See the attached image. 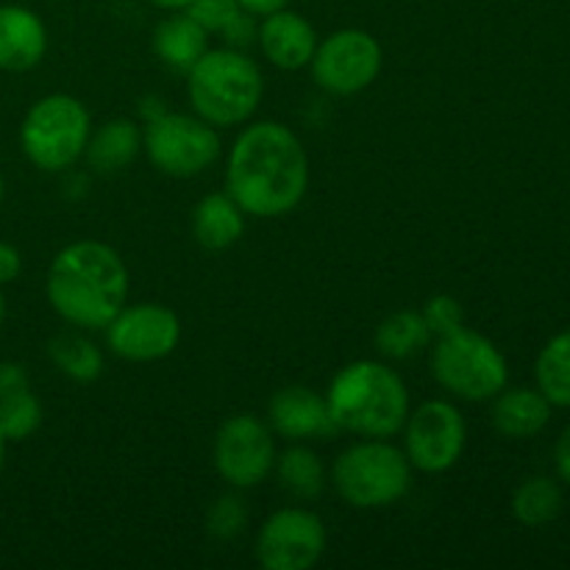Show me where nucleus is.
Returning <instances> with one entry per match:
<instances>
[{
  "instance_id": "1",
  "label": "nucleus",
  "mask_w": 570,
  "mask_h": 570,
  "mask_svg": "<svg viewBox=\"0 0 570 570\" xmlns=\"http://www.w3.org/2000/svg\"><path fill=\"white\" fill-rule=\"evenodd\" d=\"M309 189V156L293 128L276 120L250 122L226 159V193L250 217H284Z\"/></svg>"
},
{
  "instance_id": "2",
  "label": "nucleus",
  "mask_w": 570,
  "mask_h": 570,
  "mask_svg": "<svg viewBox=\"0 0 570 570\" xmlns=\"http://www.w3.org/2000/svg\"><path fill=\"white\" fill-rule=\"evenodd\" d=\"M45 293L61 321L98 332L126 306L128 267L111 245L81 239L53 256Z\"/></svg>"
},
{
  "instance_id": "3",
  "label": "nucleus",
  "mask_w": 570,
  "mask_h": 570,
  "mask_svg": "<svg viewBox=\"0 0 570 570\" xmlns=\"http://www.w3.org/2000/svg\"><path fill=\"white\" fill-rule=\"evenodd\" d=\"M326 404L337 432L379 440L395 438L412 410L404 379L376 360H356L337 371Z\"/></svg>"
},
{
  "instance_id": "4",
  "label": "nucleus",
  "mask_w": 570,
  "mask_h": 570,
  "mask_svg": "<svg viewBox=\"0 0 570 570\" xmlns=\"http://www.w3.org/2000/svg\"><path fill=\"white\" fill-rule=\"evenodd\" d=\"M187 98L193 115L215 128H234L256 115L265 95L262 70L239 48H215L200 56L187 72Z\"/></svg>"
},
{
  "instance_id": "5",
  "label": "nucleus",
  "mask_w": 570,
  "mask_h": 570,
  "mask_svg": "<svg viewBox=\"0 0 570 570\" xmlns=\"http://www.w3.org/2000/svg\"><path fill=\"white\" fill-rule=\"evenodd\" d=\"M332 484L354 510H384L410 493L412 465L390 440L362 438L334 460Z\"/></svg>"
},
{
  "instance_id": "6",
  "label": "nucleus",
  "mask_w": 570,
  "mask_h": 570,
  "mask_svg": "<svg viewBox=\"0 0 570 570\" xmlns=\"http://www.w3.org/2000/svg\"><path fill=\"white\" fill-rule=\"evenodd\" d=\"M429 365L434 382L468 404L493 401L510 382V365L499 345L468 326L434 340Z\"/></svg>"
},
{
  "instance_id": "7",
  "label": "nucleus",
  "mask_w": 570,
  "mask_h": 570,
  "mask_svg": "<svg viewBox=\"0 0 570 570\" xmlns=\"http://www.w3.org/2000/svg\"><path fill=\"white\" fill-rule=\"evenodd\" d=\"M92 120L87 106L65 92L39 98L20 126V148L33 167L45 173L70 170L83 159Z\"/></svg>"
},
{
  "instance_id": "8",
  "label": "nucleus",
  "mask_w": 570,
  "mask_h": 570,
  "mask_svg": "<svg viewBox=\"0 0 570 570\" xmlns=\"http://www.w3.org/2000/svg\"><path fill=\"white\" fill-rule=\"evenodd\" d=\"M142 150L150 165L170 178H195L220 156L217 128L198 115L165 111L145 122Z\"/></svg>"
},
{
  "instance_id": "9",
  "label": "nucleus",
  "mask_w": 570,
  "mask_h": 570,
  "mask_svg": "<svg viewBox=\"0 0 570 570\" xmlns=\"http://www.w3.org/2000/svg\"><path fill=\"white\" fill-rule=\"evenodd\" d=\"M404 454L412 471L445 473L462 460L468 445V423L460 406L451 401H423L410 410L404 423Z\"/></svg>"
},
{
  "instance_id": "10",
  "label": "nucleus",
  "mask_w": 570,
  "mask_h": 570,
  "mask_svg": "<svg viewBox=\"0 0 570 570\" xmlns=\"http://www.w3.org/2000/svg\"><path fill=\"white\" fill-rule=\"evenodd\" d=\"M384 65L379 39L365 28H340L317 42L309 61L312 78L328 95H356L371 87Z\"/></svg>"
},
{
  "instance_id": "11",
  "label": "nucleus",
  "mask_w": 570,
  "mask_h": 570,
  "mask_svg": "<svg viewBox=\"0 0 570 570\" xmlns=\"http://www.w3.org/2000/svg\"><path fill=\"white\" fill-rule=\"evenodd\" d=\"M212 462H215L217 476L232 488L248 490L262 484L276 465V443H273L271 426L250 412L232 415L217 429Z\"/></svg>"
},
{
  "instance_id": "12",
  "label": "nucleus",
  "mask_w": 570,
  "mask_h": 570,
  "mask_svg": "<svg viewBox=\"0 0 570 570\" xmlns=\"http://www.w3.org/2000/svg\"><path fill=\"white\" fill-rule=\"evenodd\" d=\"M326 523L306 507L276 510L256 534L254 554L265 570H309L326 554Z\"/></svg>"
},
{
  "instance_id": "13",
  "label": "nucleus",
  "mask_w": 570,
  "mask_h": 570,
  "mask_svg": "<svg viewBox=\"0 0 570 570\" xmlns=\"http://www.w3.org/2000/svg\"><path fill=\"white\" fill-rule=\"evenodd\" d=\"M104 332L106 348L126 362H159L181 343V321L161 304L122 306Z\"/></svg>"
},
{
  "instance_id": "14",
  "label": "nucleus",
  "mask_w": 570,
  "mask_h": 570,
  "mask_svg": "<svg viewBox=\"0 0 570 570\" xmlns=\"http://www.w3.org/2000/svg\"><path fill=\"white\" fill-rule=\"evenodd\" d=\"M267 426L287 443L321 440L337 432L332 415H328L326 395L315 393L304 384H293V387H282L278 393H273L271 404H267Z\"/></svg>"
},
{
  "instance_id": "15",
  "label": "nucleus",
  "mask_w": 570,
  "mask_h": 570,
  "mask_svg": "<svg viewBox=\"0 0 570 570\" xmlns=\"http://www.w3.org/2000/svg\"><path fill=\"white\" fill-rule=\"evenodd\" d=\"M256 42H259L262 56H265L273 67L295 72L309 67L321 39H317L315 26H312L304 14L289 11L287 6H284V9L262 17L259 31H256Z\"/></svg>"
},
{
  "instance_id": "16",
  "label": "nucleus",
  "mask_w": 570,
  "mask_h": 570,
  "mask_svg": "<svg viewBox=\"0 0 570 570\" xmlns=\"http://www.w3.org/2000/svg\"><path fill=\"white\" fill-rule=\"evenodd\" d=\"M48 28L26 6H0V70L26 72L45 59Z\"/></svg>"
},
{
  "instance_id": "17",
  "label": "nucleus",
  "mask_w": 570,
  "mask_h": 570,
  "mask_svg": "<svg viewBox=\"0 0 570 570\" xmlns=\"http://www.w3.org/2000/svg\"><path fill=\"white\" fill-rule=\"evenodd\" d=\"M493 429L507 440L538 438L551 421V404L538 387H504L493 399Z\"/></svg>"
},
{
  "instance_id": "18",
  "label": "nucleus",
  "mask_w": 570,
  "mask_h": 570,
  "mask_svg": "<svg viewBox=\"0 0 570 570\" xmlns=\"http://www.w3.org/2000/svg\"><path fill=\"white\" fill-rule=\"evenodd\" d=\"M139 150H142V128L126 117H115V120L104 122L98 131L89 134L83 159L92 173L111 176L131 165Z\"/></svg>"
},
{
  "instance_id": "19",
  "label": "nucleus",
  "mask_w": 570,
  "mask_h": 570,
  "mask_svg": "<svg viewBox=\"0 0 570 570\" xmlns=\"http://www.w3.org/2000/svg\"><path fill=\"white\" fill-rule=\"evenodd\" d=\"M245 212L228 193H212L193 209V237L206 250H226L245 232Z\"/></svg>"
},
{
  "instance_id": "20",
  "label": "nucleus",
  "mask_w": 570,
  "mask_h": 570,
  "mask_svg": "<svg viewBox=\"0 0 570 570\" xmlns=\"http://www.w3.org/2000/svg\"><path fill=\"white\" fill-rule=\"evenodd\" d=\"M209 48V33L189 14H173L154 31V53L170 70L187 72Z\"/></svg>"
},
{
  "instance_id": "21",
  "label": "nucleus",
  "mask_w": 570,
  "mask_h": 570,
  "mask_svg": "<svg viewBox=\"0 0 570 570\" xmlns=\"http://www.w3.org/2000/svg\"><path fill=\"white\" fill-rule=\"evenodd\" d=\"M278 484L298 501H315L326 490V465L309 445L293 443L287 451L276 454Z\"/></svg>"
},
{
  "instance_id": "22",
  "label": "nucleus",
  "mask_w": 570,
  "mask_h": 570,
  "mask_svg": "<svg viewBox=\"0 0 570 570\" xmlns=\"http://www.w3.org/2000/svg\"><path fill=\"white\" fill-rule=\"evenodd\" d=\"M373 340H376L379 354L387 360H410L432 343V332H429L421 309H399L379 323Z\"/></svg>"
},
{
  "instance_id": "23",
  "label": "nucleus",
  "mask_w": 570,
  "mask_h": 570,
  "mask_svg": "<svg viewBox=\"0 0 570 570\" xmlns=\"http://www.w3.org/2000/svg\"><path fill=\"white\" fill-rule=\"evenodd\" d=\"M562 512V488L549 476H529L512 493V515L521 527L540 529Z\"/></svg>"
},
{
  "instance_id": "24",
  "label": "nucleus",
  "mask_w": 570,
  "mask_h": 570,
  "mask_svg": "<svg viewBox=\"0 0 570 570\" xmlns=\"http://www.w3.org/2000/svg\"><path fill=\"white\" fill-rule=\"evenodd\" d=\"M48 356L67 379L78 384L95 382L104 373V351L83 334H56L48 343Z\"/></svg>"
},
{
  "instance_id": "25",
  "label": "nucleus",
  "mask_w": 570,
  "mask_h": 570,
  "mask_svg": "<svg viewBox=\"0 0 570 570\" xmlns=\"http://www.w3.org/2000/svg\"><path fill=\"white\" fill-rule=\"evenodd\" d=\"M534 382L551 406L570 410V328L543 345L534 362Z\"/></svg>"
},
{
  "instance_id": "26",
  "label": "nucleus",
  "mask_w": 570,
  "mask_h": 570,
  "mask_svg": "<svg viewBox=\"0 0 570 570\" xmlns=\"http://www.w3.org/2000/svg\"><path fill=\"white\" fill-rule=\"evenodd\" d=\"M39 426H42V404L31 387L0 395V434L9 443L28 440Z\"/></svg>"
},
{
  "instance_id": "27",
  "label": "nucleus",
  "mask_w": 570,
  "mask_h": 570,
  "mask_svg": "<svg viewBox=\"0 0 570 570\" xmlns=\"http://www.w3.org/2000/svg\"><path fill=\"white\" fill-rule=\"evenodd\" d=\"M248 527V507L239 495H220L206 512V532L212 540H234Z\"/></svg>"
},
{
  "instance_id": "28",
  "label": "nucleus",
  "mask_w": 570,
  "mask_h": 570,
  "mask_svg": "<svg viewBox=\"0 0 570 570\" xmlns=\"http://www.w3.org/2000/svg\"><path fill=\"white\" fill-rule=\"evenodd\" d=\"M421 315L423 321H426L429 332H432V340L445 337V334L465 326V309H462V304L454 298V295H445V293L432 295V298L423 304Z\"/></svg>"
},
{
  "instance_id": "29",
  "label": "nucleus",
  "mask_w": 570,
  "mask_h": 570,
  "mask_svg": "<svg viewBox=\"0 0 570 570\" xmlns=\"http://www.w3.org/2000/svg\"><path fill=\"white\" fill-rule=\"evenodd\" d=\"M243 6L237 0H193V3L184 9V14L193 17L206 33H220L226 28V22L232 20Z\"/></svg>"
},
{
  "instance_id": "30",
  "label": "nucleus",
  "mask_w": 570,
  "mask_h": 570,
  "mask_svg": "<svg viewBox=\"0 0 570 570\" xmlns=\"http://www.w3.org/2000/svg\"><path fill=\"white\" fill-rule=\"evenodd\" d=\"M256 31H259V26H256V17L250 14V11L239 9L237 14L232 17V20L226 22V28H223V39H226L228 48H248L250 42L256 39Z\"/></svg>"
},
{
  "instance_id": "31",
  "label": "nucleus",
  "mask_w": 570,
  "mask_h": 570,
  "mask_svg": "<svg viewBox=\"0 0 570 570\" xmlns=\"http://www.w3.org/2000/svg\"><path fill=\"white\" fill-rule=\"evenodd\" d=\"M26 387H31L26 367L17 365V362H0V395L17 393V390Z\"/></svg>"
},
{
  "instance_id": "32",
  "label": "nucleus",
  "mask_w": 570,
  "mask_h": 570,
  "mask_svg": "<svg viewBox=\"0 0 570 570\" xmlns=\"http://www.w3.org/2000/svg\"><path fill=\"white\" fill-rule=\"evenodd\" d=\"M22 271V256L14 245L0 243V287L14 282Z\"/></svg>"
},
{
  "instance_id": "33",
  "label": "nucleus",
  "mask_w": 570,
  "mask_h": 570,
  "mask_svg": "<svg viewBox=\"0 0 570 570\" xmlns=\"http://www.w3.org/2000/svg\"><path fill=\"white\" fill-rule=\"evenodd\" d=\"M554 468H557V476H560L566 484H570V423L562 429L560 438H557Z\"/></svg>"
},
{
  "instance_id": "34",
  "label": "nucleus",
  "mask_w": 570,
  "mask_h": 570,
  "mask_svg": "<svg viewBox=\"0 0 570 570\" xmlns=\"http://www.w3.org/2000/svg\"><path fill=\"white\" fill-rule=\"evenodd\" d=\"M237 3L243 6L245 11H250L254 17H265V14H273V11L284 9L289 0H237Z\"/></svg>"
},
{
  "instance_id": "35",
  "label": "nucleus",
  "mask_w": 570,
  "mask_h": 570,
  "mask_svg": "<svg viewBox=\"0 0 570 570\" xmlns=\"http://www.w3.org/2000/svg\"><path fill=\"white\" fill-rule=\"evenodd\" d=\"M148 3H154L156 9H165V11H184L193 0H148Z\"/></svg>"
},
{
  "instance_id": "36",
  "label": "nucleus",
  "mask_w": 570,
  "mask_h": 570,
  "mask_svg": "<svg viewBox=\"0 0 570 570\" xmlns=\"http://www.w3.org/2000/svg\"><path fill=\"white\" fill-rule=\"evenodd\" d=\"M6 445H9V440L0 434V473H3V468H6Z\"/></svg>"
},
{
  "instance_id": "37",
  "label": "nucleus",
  "mask_w": 570,
  "mask_h": 570,
  "mask_svg": "<svg viewBox=\"0 0 570 570\" xmlns=\"http://www.w3.org/2000/svg\"><path fill=\"white\" fill-rule=\"evenodd\" d=\"M6 321V295H3V287H0V326H3Z\"/></svg>"
},
{
  "instance_id": "38",
  "label": "nucleus",
  "mask_w": 570,
  "mask_h": 570,
  "mask_svg": "<svg viewBox=\"0 0 570 570\" xmlns=\"http://www.w3.org/2000/svg\"><path fill=\"white\" fill-rule=\"evenodd\" d=\"M6 198V181H3V176H0V200Z\"/></svg>"
}]
</instances>
